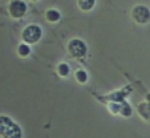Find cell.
I'll use <instances>...</instances> for the list:
<instances>
[{"mask_svg": "<svg viewBox=\"0 0 150 138\" xmlns=\"http://www.w3.org/2000/svg\"><path fill=\"white\" fill-rule=\"evenodd\" d=\"M0 137L23 138V130L8 116H0Z\"/></svg>", "mask_w": 150, "mask_h": 138, "instance_id": "6da1fadb", "label": "cell"}, {"mask_svg": "<svg viewBox=\"0 0 150 138\" xmlns=\"http://www.w3.org/2000/svg\"><path fill=\"white\" fill-rule=\"evenodd\" d=\"M41 36H42V31L40 28V25H37V24H29L21 32V39H23L24 44L27 45H32L39 42Z\"/></svg>", "mask_w": 150, "mask_h": 138, "instance_id": "7a4b0ae2", "label": "cell"}, {"mask_svg": "<svg viewBox=\"0 0 150 138\" xmlns=\"http://www.w3.org/2000/svg\"><path fill=\"white\" fill-rule=\"evenodd\" d=\"M67 51H68L69 56L73 57V59H82V57L86 56L88 48H86V44L82 40L72 39L67 44Z\"/></svg>", "mask_w": 150, "mask_h": 138, "instance_id": "3957f363", "label": "cell"}, {"mask_svg": "<svg viewBox=\"0 0 150 138\" xmlns=\"http://www.w3.org/2000/svg\"><path fill=\"white\" fill-rule=\"evenodd\" d=\"M130 16L134 23L142 25V24H146V23L150 21V9L146 6L138 4V6H134L132 8Z\"/></svg>", "mask_w": 150, "mask_h": 138, "instance_id": "277c9868", "label": "cell"}, {"mask_svg": "<svg viewBox=\"0 0 150 138\" xmlns=\"http://www.w3.org/2000/svg\"><path fill=\"white\" fill-rule=\"evenodd\" d=\"M8 12L12 19H21L27 13V4L21 0H13L8 4Z\"/></svg>", "mask_w": 150, "mask_h": 138, "instance_id": "5b68a950", "label": "cell"}, {"mask_svg": "<svg viewBox=\"0 0 150 138\" xmlns=\"http://www.w3.org/2000/svg\"><path fill=\"white\" fill-rule=\"evenodd\" d=\"M137 112L141 116L142 120H145L146 122H150V106L146 104V102H141L137 106Z\"/></svg>", "mask_w": 150, "mask_h": 138, "instance_id": "8992f818", "label": "cell"}, {"mask_svg": "<svg viewBox=\"0 0 150 138\" xmlns=\"http://www.w3.org/2000/svg\"><path fill=\"white\" fill-rule=\"evenodd\" d=\"M45 19H47V21H49V23H57L61 19V13L54 8H49L45 11Z\"/></svg>", "mask_w": 150, "mask_h": 138, "instance_id": "52a82bcc", "label": "cell"}, {"mask_svg": "<svg viewBox=\"0 0 150 138\" xmlns=\"http://www.w3.org/2000/svg\"><path fill=\"white\" fill-rule=\"evenodd\" d=\"M132 113H133L132 106L127 104L126 101H122L121 104L118 105V114H121V116H124V117H130Z\"/></svg>", "mask_w": 150, "mask_h": 138, "instance_id": "ba28073f", "label": "cell"}, {"mask_svg": "<svg viewBox=\"0 0 150 138\" xmlns=\"http://www.w3.org/2000/svg\"><path fill=\"white\" fill-rule=\"evenodd\" d=\"M77 6H79V8L81 9V11L88 12L96 6V1H94V0H79V1H77Z\"/></svg>", "mask_w": 150, "mask_h": 138, "instance_id": "9c48e42d", "label": "cell"}, {"mask_svg": "<svg viewBox=\"0 0 150 138\" xmlns=\"http://www.w3.org/2000/svg\"><path fill=\"white\" fill-rule=\"evenodd\" d=\"M57 74H59L60 77H68L69 73H71V68H69L68 64H65V62H60L59 65H57Z\"/></svg>", "mask_w": 150, "mask_h": 138, "instance_id": "30bf717a", "label": "cell"}, {"mask_svg": "<svg viewBox=\"0 0 150 138\" xmlns=\"http://www.w3.org/2000/svg\"><path fill=\"white\" fill-rule=\"evenodd\" d=\"M74 79H76V81L80 82V84H86V82H88V73H86L84 69H79V71H76V73H74Z\"/></svg>", "mask_w": 150, "mask_h": 138, "instance_id": "8fae6325", "label": "cell"}, {"mask_svg": "<svg viewBox=\"0 0 150 138\" xmlns=\"http://www.w3.org/2000/svg\"><path fill=\"white\" fill-rule=\"evenodd\" d=\"M17 54H19L20 57H27L31 54V47L27 44H24V42H21V44H19V47H17Z\"/></svg>", "mask_w": 150, "mask_h": 138, "instance_id": "7c38bea8", "label": "cell"}, {"mask_svg": "<svg viewBox=\"0 0 150 138\" xmlns=\"http://www.w3.org/2000/svg\"><path fill=\"white\" fill-rule=\"evenodd\" d=\"M145 102H146V104L150 106V93H149V94H146V101H145Z\"/></svg>", "mask_w": 150, "mask_h": 138, "instance_id": "4fadbf2b", "label": "cell"}]
</instances>
